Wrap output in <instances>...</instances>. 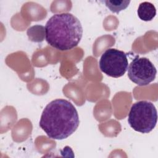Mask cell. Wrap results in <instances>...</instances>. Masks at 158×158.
Masks as SVG:
<instances>
[{
  "label": "cell",
  "mask_w": 158,
  "mask_h": 158,
  "mask_svg": "<svg viewBox=\"0 0 158 158\" xmlns=\"http://www.w3.org/2000/svg\"><path fill=\"white\" fill-rule=\"evenodd\" d=\"M79 123L78 112L74 106L66 99H56L46 105L39 125L48 137L61 140L73 133Z\"/></svg>",
  "instance_id": "cell-1"
},
{
  "label": "cell",
  "mask_w": 158,
  "mask_h": 158,
  "mask_svg": "<svg viewBox=\"0 0 158 158\" xmlns=\"http://www.w3.org/2000/svg\"><path fill=\"white\" fill-rule=\"evenodd\" d=\"M82 35L83 28L80 21L70 13L54 14L46 23L47 43L60 51H68L77 46Z\"/></svg>",
  "instance_id": "cell-2"
},
{
  "label": "cell",
  "mask_w": 158,
  "mask_h": 158,
  "mask_svg": "<svg viewBox=\"0 0 158 158\" xmlns=\"http://www.w3.org/2000/svg\"><path fill=\"white\" fill-rule=\"evenodd\" d=\"M157 121V110L151 102L139 101L135 102L131 107L128 122L135 131L148 133L154 128Z\"/></svg>",
  "instance_id": "cell-3"
},
{
  "label": "cell",
  "mask_w": 158,
  "mask_h": 158,
  "mask_svg": "<svg viewBox=\"0 0 158 158\" xmlns=\"http://www.w3.org/2000/svg\"><path fill=\"white\" fill-rule=\"evenodd\" d=\"M99 64L103 73L114 78L123 76L128 66L127 54L114 48L108 49L102 54Z\"/></svg>",
  "instance_id": "cell-4"
},
{
  "label": "cell",
  "mask_w": 158,
  "mask_h": 158,
  "mask_svg": "<svg viewBox=\"0 0 158 158\" xmlns=\"http://www.w3.org/2000/svg\"><path fill=\"white\" fill-rule=\"evenodd\" d=\"M127 70L130 80L139 86H146L153 81L157 73L155 66L148 58L138 56L131 62Z\"/></svg>",
  "instance_id": "cell-5"
},
{
  "label": "cell",
  "mask_w": 158,
  "mask_h": 158,
  "mask_svg": "<svg viewBox=\"0 0 158 158\" xmlns=\"http://www.w3.org/2000/svg\"><path fill=\"white\" fill-rule=\"evenodd\" d=\"M137 14L141 20L145 22L151 21L156 15V9L152 3L143 2L138 6Z\"/></svg>",
  "instance_id": "cell-6"
},
{
  "label": "cell",
  "mask_w": 158,
  "mask_h": 158,
  "mask_svg": "<svg viewBox=\"0 0 158 158\" xmlns=\"http://www.w3.org/2000/svg\"><path fill=\"white\" fill-rule=\"evenodd\" d=\"M27 35L29 40L31 41H43L45 35V28L40 25L31 27L27 30Z\"/></svg>",
  "instance_id": "cell-7"
},
{
  "label": "cell",
  "mask_w": 158,
  "mask_h": 158,
  "mask_svg": "<svg viewBox=\"0 0 158 158\" xmlns=\"http://www.w3.org/2000/svg\"><path fill=\"white\" fill-rule=\"evenodd\" d=\"M106 6L114 13H119L128 7L130 1L128 0H106L104 1Z\"/></svg>",
  "instance_id": "cell-8"
}]
</instances>
